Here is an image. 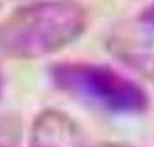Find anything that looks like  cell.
<instances>
[{"label": "cell", "mask_w": 154, "mask_h": 147, "mask_svg": "<svg viewBox=\"0 0 154 147\" xmlns=\"http://www.w3.org/2000/svg\"><path fill=\"white\" fill-rule=\"evenodd\" d=\"M88 26L76 0H40L19 7L0 23V50L16 59H35L64 49Z\"/></svg>", "instance_id": "cell-1"}, {"label": "cell", "mask_w": 154, "mask_h": 147, "mask_svg": "<svg viewBox=\"0 0 154 147\" xmlns=\"http://www.w3.org/2000/svg\"><path fill=\"white\" fill-rule=\"evenodd\" d=\"M59 90L116 114H137L149 104L147 92L137 81L104 64L59 63L50 71Z\"/></svg>", "instance_id": "cell-2"}, {"label": "cell", "mask_w": 154, "mask_h": 147, "mask_svg": "<svg viewBox=\"0 0 154 147\" xmlns=\"http://www.w3.org/2000/svg\"><path fill=\"white\" fill-rule=\"evenodd\" d=\"M31 147H92L73 119L56 109L40 112L31 126Z\"/></svg>", "instance_id": "cell-3"}, {"label": "cell", "mask_w": 154, "mask_h": 147, "mask_svg": "<svg viewBox=\"0 0 154 147\" xmlns=\"http://www.w3.org/2000/svg\"><path fill=\"white\" fill-rule=\"evenodd\" d=\"M151 38V36H149ZM154 40V38H151ZM118 56L128 63L133 69L142 73L144 76L154 81V42L149 45H140V43H121L116 47Z\"/></svg>", "instance_id": "cell-4"}, {"label": "cell", "mask_w": 154, "mask_h": 147, "mask_svg": "<svg viewBox=\"0 0 154 147\" xmlns=\"http://www.w3.org/2000/svg\"><path fill=\"white\" fill-rule=\"evenodd\" d=\"M139 24L147 36L154 38V2L142 9V12L139 14Z\"/></svg>", "instance_id": "cell-5"}, {"label": "cell", "mask_w": 154, "mask_h": 147, "mask_svg": "<svg viewBox=\"0 0 154 147\" xmlns=\"http://www.w3.org/2000/svg\"><path fill=\"white\" fill-rule=\"evenodd\" d=\"M102 147H130V145H121V144H107V145H102Z\"/></svg>", "instance_id": "cell-6"}, {"label": "cell", "mask_w": 154, "mask_h": 147, "mask_svg": "<svg viewBox=\"0 0 154 147\" xmlns=\"http://www.w3.org/2000/svg\"><path fill=\"white\" fill-rule=\"evenodd\" d=\"M0 92H2V71H0Z\"/></svg>", "instance_id": "cell-7"}]
</instances>
